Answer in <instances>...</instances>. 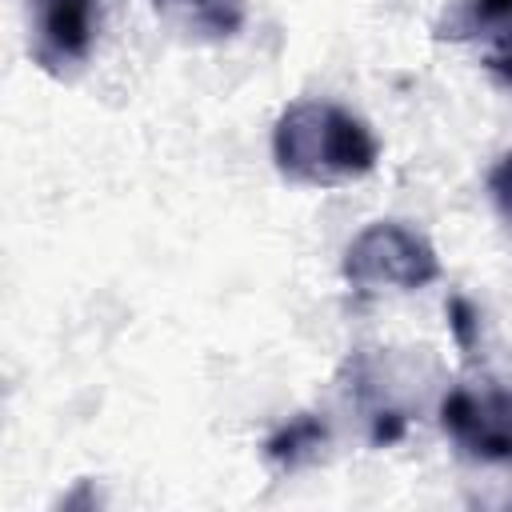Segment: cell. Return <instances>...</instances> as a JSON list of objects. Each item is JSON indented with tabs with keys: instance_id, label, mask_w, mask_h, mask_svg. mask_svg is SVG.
Instances as JSON below:
<instances>
[{
	"instance_id": "obj_1",
	"label": "cell",
	"mask_w": 512,
	"mask_h": 512,
	"mask_svg": "<svg viewBox=\"0 0 512 512\" xmlns=\"http://www.w3.org/2000/svg\"><path fill=\"white\" fill-rule=\"evenodd\" d=\"M280 176L308 188H340L368 176L380 160L372 128L332 100H292L272 128Z\"/></svg>"
},
{
	"instance_id": "obj_2",
	"label": "cell",
	"mask_w": 512,
	"mask_h": 512,
	"mask_svg": "<svg viewBox=\"0 0 512 512\" xmlns=\"http://www.w3.org/2000/svg\"><path fill=\"white\" fill-rule=\"evenodd\" d=\"M344 280L364 296L416 292L440 280V256L424 232L400 220H376L352 236L344 252Z\"/></svg>"
},
{
	"instance_id": "obj_8",
	"label": "cell",
	"mask_w": 512,
	"mask_h": 512,
	"mask_svg": "<svg viewBox=\"0 0 512 512\" xmlns=\"http://www.w3.org/2000/svg\"><path fill=\"white\" fill-rule=\"evenodd\" d=\"M488 196H492V208L500 212V220L512 228V152H504L488 168Z\"/></svg>"
},
{
	"instance_id": "obj_3",
	"label": "cell",
	"mask_w": 512,
	"mask_h": 512,
	"mask_svg": "<svg viewBox=\"0 0 512 512\" xmlns=\"http://www.w3.org/2000/svg\"><path fill=\"white\" fill-rule=\"evenodd\" d=\"M440 428L476 464H512V388L456 384L440 400Z\"/></svg>"
},
{
	"instance_id": "obj_9",
	"label": "cell",
	"mask_w": 512,
	"mask_h": 512,
	"mask_svg": "<svg viewBox=\"0 0 512 512\" xmlns=\"http://www.w3.org/2000/svg\"><path fill=\"white\" fill-rule=\"evenodd\" d=\"M448 320H452V332H456L460 348L472 352V344H476V312H472V304L456 296V300L448 304Z\"/></svg>"
},
{
	"instance_id": "obj_5",
	"label": "cell",
	"mask_w": 512,
	"mask_h": 512,
	"mask_svg": "<svg viewBox=\"0 0 512 512\" xmlns=\"http://www.w3.org/2000/svg\"><path fill=\"white\" fill-rule=\"evenodd\" d=\"M440 36L468 44L492 76L512 84V0H460L440 20Z\"/></svg>"
},
{
	"instance_id": "obj_7",
	"label": "cell",
	"mask_w": 512,
	"mask_h": 512,
	"mask_svg": "<svg viewBox=\"0 0 512 512\" xmlns=\"http://www.w3.org/2000/svg\"><path fill=\"white\" fill-rule=\"evenodd\" d=\"M324 444H328V428H324V420L304 412V416H292L288 424H280V428L268 436L264 456H268L272 464H280V468H300V464L316 460Z\"/></svg>"
},
{
	"instance_id": "obj_4",
	"label": "cell",
	"mask_w": 512,
	"mask_h": 512,
	"mask_svg": "<svg viewBox=\"0 0 512 512\" xmlns=\"http://www.w3.org/2000/svg\"><path fill=\"white\" fill-rule=\"evenodd\" d=\"M100 32L96 0H32V60L64 76L92 56Z\"/></svg>"
},
{
	"instance_id": "obj_6",
	"label": "cell",
	"mask_w": 512,
	"mask_h": 512,
	"mask_svg": "<svg viewBox=\"0 0 512 512\" xmlns=\"http://www.w3.org/2000/svg\"><path fill=\"white\" fill-rule=\"evenodd\" d=\"M152 8L200 40H232L248 16L244 0H152Z\"/></svg>"
}]
</instances>
